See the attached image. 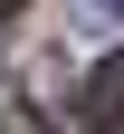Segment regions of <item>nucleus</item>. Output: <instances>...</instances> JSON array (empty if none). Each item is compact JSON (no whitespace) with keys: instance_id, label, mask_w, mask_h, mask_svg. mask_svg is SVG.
I'll return each mask as SVG.
<instances>
[{"instance_id":"nucleus-2","label":"nucleus","mask_w":124,"mask_h":134,"mask_svg":"<svg viewBox=\"0 0 124 134\" xmlns=\"http://www.w3.org/2000/svg\"><path fill=\"white\" fill-rule=\"evenodd\" d=\"M19 10H29V0H0V19H19Z\"/></svg>"},{"instance_id":"nucleus-3","label":"nucleus","mask_w":124,"mask_h":134,"mask_svg":"<svg viewBox=\"0 0 124 134\" xmlns=\"http://www.w3.org/2000/svg\"><path fill=\"white\" fill-rule=\"evenodd\" d=\"M115 134H124V125H115Z\"/></svg>"},{"instance_id":"nucleus-1","label":"nucleus","mask_w":124,"mask_h":134,"mask_svg":"<svg viewBox=\"0 0 124 134\" xmlns=\"http://www.w3.org/2000/svg\"><path fill=\"white\" fill-rule=\"evenodd\" d=\"M86 125H96V134H115V125H124V48L86 67Z\"/></svg>"}]
</instances>
